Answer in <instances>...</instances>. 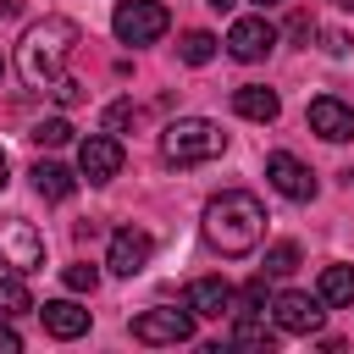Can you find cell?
Returning a JSON list of instances; mask_svg holds the SVG:
<instances>
[{"label":"cell","instance_id":"1","mask_svg":"<svg viewBox=\"0 0 354 354\" xmlns=\"http://www.w3.org/2000/svg\"><path fill=\"white\" fill-rule=\"evenodd\" d=\"M205 238H210V249H221V254H249V249H260V238H266V210H260V199L254 194H243V188H227V194H216L210 205H205Z\"/></svg>","mask_w":354,"mask_h":354},{"label":"cell","instance_id":"2","mask_svg":"<svg viewBox=\"0 0 354 354\" xmlns=\"http://www.w3.org/2000/svg\"><path fill=\"white\" fill-rule=\"evenodd\" d=\"M77 39H83V28H77L72 17H44V22H33V28L22 33V55H17V61H22V77H28L33 88H50V83L66 72Z\"/></svg>","mask_w":354,"mask_h":354},{"label":"cell","instance_id":"3","mask_svg":"<svg viewBox=\"0 0 354 354\" xmlns=\"http://www.w3.org/2000/svg\"><path fill=\"white\" fill-rule=\"evenodd\" d=\"M227 149V133L210 122V116H177L166 133H160V155L171 166H205Z\"/></svg>","mask_w":354,"mask_h":354},{"label":"cell","instance_id":"4","mask_svg":"<svg viewBox=\"0 0 354 354\" xmlns=\"http://www.w3.org/2000/svg\"><path fill=\"white\" fill-rule=\"evenodd\" d=\"M111 28H116L122 44H155V39L171 28V11H166L160 0H122L116 17H111Z\"/></svg>","mask_w":354,"mask_h":354},{"label":"cell","instance_id":"5","mask_svg":"<svg viewBox=\"0 0 354 354\" xmlns=\"http://www.w3.org/2000/svg\"><path fill=\"white\" fill-rule=\"evenodd\" d=\"M0 266H11L22 277L44 266V238H39L33 221H22V216H6L0 221Z\"/></svg>","mask_w":354,"mask_h":354},{"label":"cell","instance_id":"6","mask_svg":"<svg viewBox=\"0 0 354 354\" xmlns=\"http://www.w3.org/2000/svg\"><path fill=\"white\" fill-rule=\"evenodd\" d=\"M194 321H199V315H194L188 304H183V310L160 304V310L133 315V337H138V343H155V348H160V343H188V337H194Z\"/></svg>","mask_w":354,"mask_h":354},{"label":"cell","instance_id":"7","mask_svg":"<svg viewBox=\"0 0 354 354\" xmlns=\"http://www.w3.org/2000/svg\"><path fill=\"white\" fill-rule=\"evenodd\" d=\"M266 183L282 194V199H315V177H310V166L299 160V155H288V149H271L266 155Z\"/></svg>","mask_w":354,"mask_h":354},{"label":"cell","instance_id":"8","mask_svg":"<svg viewBox=\"0 0 354 354\" xmlns=\"http://www.w3.org/2000/svg\"><path fill=\"white\" fill-rule=\"evenodd\" d=\"M77 171L88 177V183H111L116 171H122V144H116V133H88L83 144H77Z\"/></svg>","mask_w":354,"mask_h":354},{"label":"cell","instance_id":"9","mask_svg":"<svg viewBox=\"0 0 354 354\" xmlns=\"http://www.w3.org/2000/svg\"><path fill=\"white\" fill-rule=\"evenodd\" d=\"M149 254H155V238H149L144 227H122V232H111L105 266H111L116 277H138V271L149 266Z\"/></svg>","mask_w":354,"mask_h":354},{"label":"cell","instance_id":"10","mask_svg":"<svg viewBox=\"0 0 354 354\" xmlns=\"http://www.w3.org/2000/svg\"><path fill=\"white\" fill-rule=\"evenodd\" d=\"M321 299H310V293H277L271 299V321H277V332H293V337H310V332H321Z\"/></svg>","mask_w":354,"mask_h":354},{"label":"cell","instance_id":"11","mask_svg":"<svg viewBox=\"0 0 354 354\" xmlns=\"http://www.w3.org/2000/svg\"><path fill=\"white\" fill-rule=\"evenodd\" d=\"M304 122H310V133H321L326 144L354 138V105H343L337 94H315V100H310V111H304Z\"/></svg>","mask_w":354,"mask_h":354},{"label":"cell","instance_id":"12","mask_svg":"<svg viewBox=\"0 0 354 354\" xmlns=\"http://www.w3.org/2000/svg\"><path fill=\"white\" fill-rule=\"evenodd\" d=\"M271 44H277V28H271L266 17H238V22L227 28V50H232V61H260Z\"/></svg>","mask_w":354,"mask_h":354},{"label":"cell","instance_id":"13","mask_svg":"<svg viewBox=\"0 0 354 354\" xmlns=\"http://www.w3.org/2000/svg\"><path fill=\"white\" fill-rule=\"evenodd\" d=\"M39 321H44V332L61 337V343H72V337L88 332V310L72 304V299H50V304H39Z\"/></svg>","mask_w":354,"mask_h":354},{"label":"cell","instance_id":"14","mask_svg":"<svg viewBox=\"0 0 354 354\" xmlns=\"http://www.w3.org/2000/svg\"><path fill=\"white\" fill-rule=\"evenodd\" d=\"M188 310L194 315H232V282H221V277L188 282Z\"/></svg>","mask_w":354,"mask_h":354},{"label":"cell","instance_id":"15","mask_svg":"<svg viewBox=\"0 0 354 354\" xmlns=\"http://www.w3.org/2000/svg\"><path fill=\"white\" fill-rule=\"evenodd\" d=\"M232 111L249 116V122H277L282 100H277V88H266V83H243V88H232Z\"/></svg>","mask_w":354,"mask_h":354},{"label":"cell","instance_id":"16","mask_svg":"<svg viewBox=\"0 0 354 354\" xmlns=\"http://www.w3.org/2000/svg\"><path fill=\"white\" fill-rule=\"evenodd\" d=\"M33 188H39V199H50V205H61V199H72V188H77V177L61 166V160H33Z\"/></svg>","mask_w":354,"mask_h":354},{"label":"cell","instance_id":"17","mask_svg":"<svg viewBox=\"0 0 354 354\" xmlns=\"http://www.w3.org/2000/svg\"><path fill=\"white\" fill-rule=\"evenodd\" d=\"M315 299L321 304H354V266H326L321 271V282H315Z\"/></svg>","mask_w":354,"mask_h":354},{"label":"cell","instance_id":"18","mask_svg":"<svg viewBox=\"0 0 354 354\" xmlns=\"http://www.w3.org/2000/svg\"><path fill=\"white\" fill-rule=\"evenodd\" d=\"M238 326H232V343L238 348H271L277 343V321H260L254 310H243V315H232Z\"/></svg>","mask_w":354,"mask_h":354},{"label":"cell","instance_id":"19","mask_svg":"<svg viewBox=\"0 0 354 354\" xmlns=\"http://www.w3.org/2000/svg\"><path fill=\"white\" fill-rule=\"evenodd\" d=\"M22 310H39L22 271H0V315H22Z\"/></svg>","mask_w":354,"mask_h":354},{"label":"cell","instance_id":"20","mask_svg":"<svg viewBox=\"0 0 354 354\" xmlns=\"http://www.w3.org/2000/svg\"><path fill=\"white\" fill-rule=\"evenodd\" d=\"M177 55H183L188 66H205V61L216 55V33H205V28H188V33H183V44H177Z\"/></svg>","mask_w":354,"mask_h":354},{"label":"cell","instance_id":"21","mask_svg":"<svg viewBox=\"0 0 354 354\" xmlns=\"http://www.w3.org/2000/svg\"><path fill=\"white\" fill-rule=\"evenodd\" d=\"M28 138L44 144V149H61V144H72V122H66V116H50V122H39Z\"/></svg>","mask_w":354,"mask_h":354},{"label":"cell","instance_id":"22","mask_svg":"<svg viewBox=\"0 0 354 354\" xmlns=\"http://www.w3.org/2000/svg\"><path fill=\"white\" fill-rule=\"evenodd\" d=\"M299 266V243H271L266 249V277H288Z\"/></svg>","mask_w":354,"mask_h":354},{"label":"cell","instance_id":"23","mask_svg":"<svg viewBox=\"0 0 354 354\" xmlns=\"http://www.w3.org/2000/svg\"><path fill=\"white\" fill-rule=\"evenodd\" d=\"M61 282H66L72 293H94V288H100V271H94V266H66Z\"/></svg>","mask_w":354,"mask_h":354},{"label":"cell","instance_id":"24","mask_svg":"<svg viewBox=\"0 0 354 354\" xmlns=\"http://www.w3.org/2000/svg\"><path fill=\"white\" fill-rule=\"evenodd\" d=\"M138 122V111H133V100H116L111 111H105V133H127Z\"/></svg>","mask_w":354,"mask_h":354},{"label":"cell","instance_id":"25","mask_svg":"<svg viewBox=\"0 0 354 354\" xmlns=\"http://www.w3.org/2000/svg\"><path fill=\"white\" fill-rule=\"evenodd\" d=\"M44 94H55V100H61V105H77V100H83V83H77V77H66V72H61V77H55V83H50V88H44Z\"/></svg>","mask_w":354,"mask_h":354},{"label":"cell","instance_id":"26","mask_svg":"<svg viewBox=\"0 0 354 354\" xmlns=\"http://www.w3.org/2000/svg\"><path fill=\"white\" fill-rule=\"evenodd\" d=\"M17 348H22V337H17V326L0 315V354H17Z\"/></svg>","mask_w":354,"mask_h":354},{"label":"cell","instance_id":"27","mask_svg":"<svg viewBox=\"0 0 354 354\" xmlns=\"http://www.w3.org/2000/svg\"><path fill=\"white\" fill-rule=\"evenodd\" d=\"M288 33H293V39H310V33H315V22H310V17H293V22H288Z\"/></svg>","mask_w":354,"mask_h":354},{"label":"cell","instance_id":"28","mask_svg":"<svg viewBox=\"0 0 354 354\" xmlns=\"http://www.w3.org/2000/svg\"><path fill=\"white\" fill-rule=\"evenodd\" d=\"M11 11H17V0H0V17H11Z\"/></svg>","mask_w":354,"mask_h":354},{"label":"cell","instance_id":"29","mask_svg":"<svg viewBox=\"0 0 354 354\" xmlns=\"http://www.w3.org/2000/svg\"><path fill=\"white\" fill-rule=\"evenodd\" d=\"M205 6H216V11H227V6H232V0H205Z\"/></svg>","mask_w":354,"mask_h":354},{"label":"cell","instance_id":"30","mask_svg":"<svg viewBox=\"0 0 354 354\" xmlns=\"http://www.w3.org/2000/svg\"><path fill=\"white\" fill-rule=\"evenodd\" d=\"M0 188H6V155H0Z\"/></svg>","mask_w":354,"mask_h":354},{"label":"cell","instance_id":"31","mask_svg":"<svg viewBox=\"0 0 354 354\" xmlns=\"http://www.w3.org/2000/svg\"><path fill=\"white\" fill-rule=\"evenodd\" d=\"M254 6H282V0H254Z\"/></svg>","mask_w":354,"mask_h":354},{"label":"cell","instance_id":"32","mask_svg":"<svg viewBox=\"0 0 354 354\" xmlns=\"http://www.w3.org/2000/svg\"><path fill=\"white\" fill-rule=\"evenodd\" d=\"M0 72H6V61H0Z\"/></svg>","mask_w":354,"mask_h":354}]
</instances>
